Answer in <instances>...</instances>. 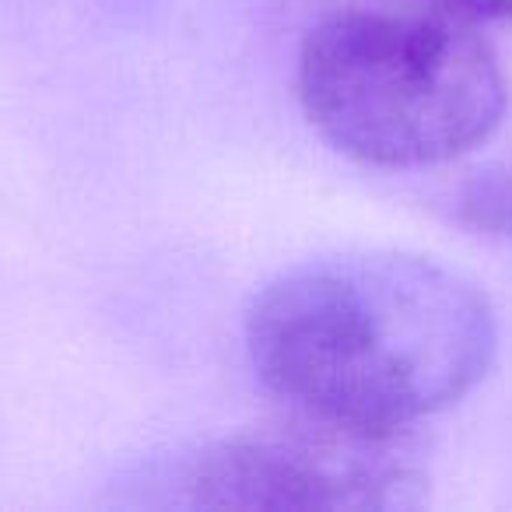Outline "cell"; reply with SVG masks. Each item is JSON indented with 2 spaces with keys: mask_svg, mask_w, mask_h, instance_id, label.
<instances>
[{
  "mask_svg": "<svg viewBox=\"0 0 512 512\" xmlns=\"http://www.w3.org/2000/svg\"><path fill=\"white\" fill-rule=\"evenodd\" d=\"M488 295L418 253L358 249L306 260L260 288L246 351L295 414L404 435L463 400L495 362Z\"/></svg>",
  "mask_w": 512,
  "mask_h": 512,
  "instance_id": "1",
  "label": "cell"
},
{
  "mask_svg": "<svg viewBox=\"0 0 512 512\" xmlns=\"http://www.w3.org/2000/svg\"><path fill=\"white\" fill-rule=\"evenodd\" d=\"M295 85L337 155L390 172L467 155L509 106L498 53L446 11H337L302 39Z\"/></svg>",
  "mask_w": 512,
  "mask_h": 512,
  "instance_id": "2",
  "label": "cell"
},
{
  "mask_svg": "<svg viewBox=\"0 0 512 512\" xmlns=\"http://www.w3.org/2000/svg\"><path fill=\"white\" fill-rule=\"evenodd\" d=\"M137 505L179 509H418L428 474L400 435L299 414L253 425L151 460L134 481Z\"/></svg>",
  "mask_w": 512,
  "mask_h": 512,
  "instance_id": "3",
  "label": "cell"
},
{
  "mask_svg": "<svg viewBox=\"0 0 512 512\" xmlns=\"http://www.w3.org/2000/svg\"><path fill=\"white\" fill-rule=\"evenodd\" d=\"M456 218L477 235L512 239V165L477 172L456 190Z\"/></svg>",
  "mask_w": 512,
  "mask_h": 512,
  "instance_id": "4",
  "label": "cell"
},
{
  "mask_svg": "<svg viewBox=\"0 0 512 512\" xmlns=\"http://www.w3.org/2000/svg\"><path fill=\"white\" fill-rule=\"evenodd\" d=\"M428 4L467 22H512V0H428Z\"/></svg>",
  "mask_w": 512,
  "mask_h": 512,
  "instance_id": "5",
  "label": "cell"
}]
</instances>
